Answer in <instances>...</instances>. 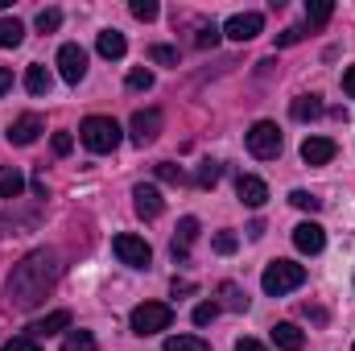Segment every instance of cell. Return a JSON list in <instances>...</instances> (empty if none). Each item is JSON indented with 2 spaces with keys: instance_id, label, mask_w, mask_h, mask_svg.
Here are the masks:
<instances>
[{
  "instance_id": "ac0fdd59",
  "label": "cell",
  "mask_w": 355,
  "mask_h": 351,
  "mask_svg": "<svg viewBox=\"0 0 355 351\" xmlns=\"http://www.w3.org/2000/svg\"><path fill=\"white\" fill-rule=\"evenodd\" d=\"M95 50H99L103 58H112V62H116V58H124L128 42H124V33H120V29H103V33L95 37Z\"/></svg>"
},
{
  "instance_id": "e575fe53",
  "label": "cell",
  "mask_w": 355,
  "mask_h": 351,
  "mask_svg": "<svg viewBox=\"0 0 355 351\" xmlns=\"http://www.w3.org/2000/svg\"><path fill=\"white\" fill-rule=\"evenodd\" d=\"M0 351H42V348H37L33 335H12V339H4V348Z\"/></svg>"
},
{
  "instance_id": "9c48e42d",
  "label": "cell",
  "mask_w": 355,
  "mask_h": 351,
  "mask_svg": "<svg viewBox=\"0 0 355 351\" xmlns=\"http://www.w3.org/2000/svg\"><path fill=\"white\" fill-rule=\"evenodd\" d=\"M261 29H265V17H261V12H236V17H227V25H223V33H227L232 42H252Z\"/></svg>"
},
{
  "instance_id": "ee69618b",
  "label": "cell",
  "mask_w": 355,
  "mask_h": 351,
  "mask_svg": "<svg viewBox=\"0 0 355 351\" xmlns=\"http://www.w3.org/2000/svg\"><path fill=\"white\" fill-rule=\"evenodd\" d=\"M8 87H12V71H4V67H0V95H4Z\"/></svg>"
},
{
  "instance_id": "277c9868",
  "label": "cell",
  "mask_w": 355,
  "mask_h": 351,
  "mask_svg": "<svg viewBox=\"0 0 355 351\" xmlns=\"http://www.w3.org/2000/svg\"><path fill=\"white\" fill-rule=\"evenodd\" d=\"M79 141L87 145L91 153H112L120 145V124L112 116H87L79 124Z\"/></svg>"
},
{
  "instance_id": "5b68a950",
  "label": "cell",
  "mask_w": 355,
  "mask_h": 351,
  "mask_svg": "<svg viewBox=\"0 0 355 351\" xmlns=\"http://www.w3.org/2000/svg\"><path fill=\"white\" fill-rule=\"evenodd\" d=\"M281 128L272 124V120H257L252 128H248V153L252 157H261V162H272L277 153H281Z\"/></svg>"
},
{
  "instance_id": "74e56055",
  "label": "cell",
  "mask_w": 355,
  "mask_h": 351,
  "mask_svg": "<svg viewBox=\"0 0 355 351\" xmlns=\"http://www.w3.org/2000/svg\"><path fill=\"white\" fill-rule=\"evenodd\" d=\"M157 178H162V182H182V166H174V162H157Z\"/></svg>"
},
{
  "instance_id": "603a6c76",
  "label": "cell",
  "mask_w": 355,
  "mask_h": 351,
  "mask_svg": "<svg viewBox=\"0 0 355 351\" xmlns=\"http://www.w3.org/2000/svg\"><path fill=\"white\" fill-rule=\"evenodd\" d=\"M21 42H25V25L17 17H0V46L4 50H17Z\"/></svg>"
},
{
  "instance_id": "3957f363",
  "label": "cell",
  "mask_w": 355,
  "mask_h": 351,
  "mask_svg": "<svg viewBox=\"0 0 355 351\" xmlns=\"http://www.w3.org/2000/svg\"><path fill=\"white\" fill-rule=\"evenodd\" d=\"M170 323H174V310H170L166 302H141V306H132V314H128V327H132V335H141V339H149V335H157V331H170Z\"/></svg>"
},
{
  "instance_id": "6da1fadb",
  "label": "cell",
  "mask_w": 355,
  "mask_h": 351,
  "mask_svg": "<svg viewBox=\"0 0 355 351\" xmlns=\"http://www.w3.org/2000/svg\"><path fill=\"white\" fill-rule=\"evenodd\" d=\"M54 285H58V261H54V252L37 248V252H29L25 261L8 273L4 293H8V306L33 310V306H42V302L50 298Z\"/></svg>"
},
{
  "instance_id": "4316f807",
  "label": "cell",
  "mask_w": 355,
  "mask_h": 351,
  "mask_svg": "<svg viewBox=\"0 0 355 351\" xmlns=\"http://www.w3.org/2000/svg\"><path fill=\"white\" fill-rule=\"evenodd\" d=\"M62 351H95V339H91L87 331H67Z\"/></svg>"
},
{
  "instance_id": "4dcf8cb0",
  "label": "cell",
  "mask_w": 355,
  "mask_h": 351,
  "mask_svg": "<svg viewBox=\"0 0 355 351\" xmlns=\"http://www.w3.org/2000/svg\"><path fill=\"white\" fill-rule=\"evenodd\" d=\"M289 203H293L297 211H318V207H322V198H318V194H310V190H293V194H289Z\"/></svg>"
},
{
  "instance_id": "d590c367",
  "label": "cell",
  "mask_w": 355,
  "mask_h": 351,
  "mask_svg": "<svg viewBox=\"0 0 355 351\" xmlns=\"http://www.w3.org/2000/svg\"><path fill=\"white\" fill-rule=\"evenodd\" d=\"M149 58H153V62H162V67H178V50H174V46H153V50H149Z\"/></svg>"
},
{
  "instance_id": "d6986e66",
  "label": "cell",
  "mask_w": 355,
  "mask_h": 351,
  "mask_svg": "<svg viewBox=\"0 0 355 351\" xmlns=\"http://www.w3.org/2000/svg\"><path fill=\"white\" fill-rule=\"evenodd\" d=\"M50 87H54V75H50V71H46L42 62H33V67L25 71V91L42 99V95H50Z\"/></svg>"
},
{
  "instance_id": "cb8c5ba5",
  "label": "cell",
  "mask_w": 355,
  "mask_h": 351,
  "mask_svg": "<svg viewBox=\"0 0 355 351\" xmlns=\"http://www.w3.org/2000/svg\"><path fill=\"white\" fill-rule=\"evenodd\" d=\"M331 12H335L331 0H306V21H310V29H322V25L331 21Z\"/></svg>"
},
{
  "instance_id": "2e32d148",
  "label": "cell",
  "mask_w": 355,
  "mask_h": 351,
  "mask_svg": "<svg viewBox=\"0 0 355 351\" xmlns=\"http://www.w3.org/2000/svg\"><path fill=\"white\" fill-rule=\"evenodd\" d=\"M67 327H71V310H54V314H46L42 323H33V327H29V335L42 343V339H50V335H62Z\"/></svg>"
},
{
  "instance_id": "60d3db41",
  "label": "cell",
  "mask_w": 355,
  "mask_h": 351,
  "mask_svg": "<svg viewBox=\"0 0 355 351\" xmlns=\"http://www.w3.org/2000/svg\"><path fill=\"white\" fill-rule=\"evenodd\" d=\"M343 91L355 99V67H347V71H343Z\"/></svg>"
},
{
  "instance_id": "83f0119b",
  "label": "cell",
  "mask_w": 355,
  "mask_h": 351,
  "mask_svg": "<svg viewBox=\"0 0 355 351\" xmlns=\"http://www.w3.org/2000/svg\"><path fill=\"white\" fill-rule=\"evenodd\" d=\"M190 318H194V327H211V323L219 318V302H198Z\"/></svg>"
},
{
  "instance_id": "f1b7e54d",
  "label": "cell",
  "mask_w": 355,
  "mask_h": 351,
  "mask_svg": "<svg viewBox=\"0 0 355 351\" xmlns=\"http://www.w3.org/2000/svg\"><path fill=\"white\" fill-rule=\"evenodd\" d=\"M219 37H223V29L211 21V25H202V29L194 33V46H198V50H207V46H219Z\"/></svg>"
},
{
  "instance_id": "9a60e30c",
  "label": "cell",
  "mask_w": 355,
  "mask_h": 351,
  "mask_svg": "<svg viewBox=\"0 0 355 351\" xmlns=\"http://www.w3.org/2000/svg\"><path fill=\"white\" fill-rule=\"evenodd\" d=\"M198 240V219L194 215H186V219H178V232H174V244H170V252H174V261H186L190 257V244Z\"/></svg>"
},
{
  "instance_id": "ab89813d",
  "label": "cell",
  "mask_w": 355,
  "mask_h": 351,
  "mask_svg": "<svg viewBox=\"0 0 355 351\" xmlns=\"http://www.w3.org/2000/svg\"><path fill=\"white\" fill-rule=\"evenodd\" d=\"M236 351H268L265 343H257V339H248V335H244V339H236Z\"/></svg>"
},
{
  "instance_id": "8992f818",
  "label": "cell",
  "mask_w": 355,
  "mask_h": 351,
  "mask_svg": "<svg viewBox=\"0 0 355 351\" xmlns=\"http://www.w3.org/2000/svg\"><path fill=\"white\" fill-rule=\"evenodd\" d=\"M112 252L120 257V264H128V268H149V261H153V248L141 236H132V232H120L112 240Z\"/></svg>"
},
{
  "instance_id": "7c38bea8",
  "label": "cell",
  "mask_w": 355,
  "mask_h": 351,
  "mask_svg": "<svg viewBox=\"0 0 355 351\" xmlns=\"http://www.w3.org/2000/svg\"><path fill=\"white\" fill-rule=\"evenodd\" d=\"M335 153H339V145L331 137H306L302 141V162L306 166H327V162H335Z\"/></svg>"
},
{
  "instance_id": "44dd1931",
  "label": "cell",
  "mask_w": 355,
  "mask_h": 351,
  "mask_svg": "<svg viewBox=\"0 0 355 351\" xmlns=\"http://www.w3.org/2000/svg\"><path fill=\"white\" fill-rule=\"evenodd\" d=\"M219 306L240 314V310H248V293H244L236 281H223V285H219Z\"/></svg>"
},
{
  "instance_id": "484cf974",
  "label": "cell",
  "mask_w": 355,
  "mask_h": 351,
  "mask_svg": "<svg viewBox=\"0 0 355 351\" xmlns=\"http://www.w3.org/2000/svg\"><path fill=\"white\" fill-rule=\"evenodd\" d=\"M219 178H223V166H219V162H202V166H198V174H194V182H198L202 190H215V182H219Z\"/></svg>"
},
{
  "instance_id": "30bf717a",
  "label": "cell",
  "mask_w": 355,
  "mask_h": 351,
  "mask_svg": "<svg viewBox=\"0 0 355 351\" xmlns=\"http://www.w3.org/2000/svg\"><path fill=\"white\" fill-rule=\"evenodd\" d=\"M132 207H137V215H141V219H157V215L166 211V198H162V190H157V186L141 182V186H132Z\"/></svg>"
},
{
  "instance_id": "7a4b0ae2",
  "label": "cell",
  "mask_w": 355,
  "mask_h": 351,
  "mask_svg": "<svg viewBox=\"0 0 355 351\" xmlns=\"http://www.w3.org/2000/svg\"><path fill=\"white\" fill-rule=\"evenodd\" d=\"M261 285H265L268 298H285V293H293V289H302V285H306V264H297V261H272V264H265Z\"/></svg>"
},
{
  "instance_id": "5bb4252c",
  "label": "cell",
  "mask_w": 355,
  "mask_h": 351,
  "mask_svg": "<svg viewBox=\"0 0 355 351\" xmlns=\"http://www.w3.org/2000/svg\"><path fill=\"white\" fill-rule=\"evenodd\" d=\"M236 194H240L244 207H265L268 203V186L257 174H240L236 178Z\"/></svg>"
},
{
  "instance_id": "ba28073f",
  "label": "cell",
  "mask_w": 355,
  "mask_h": 351,
  "mask_svg": "<svg viewBox=\"0 0 355 351\" xmlns=\"http://www.w3.org/2000/svg\"><path fill=\"white\" fill-rule=\"evenodd\" d=\"M128 132H132V145H153L157 141V132H162V112L157 108H145V112H132V120H128Z\"/></svg>"
},
{
  "instance_id": "52a82bcc",
  "label": "cell",
  "mask_w": 355,
  "mask_h": 351,
  "mask_svg": "<svg viewBox=\"0 0 355 351\" xmlns=\"http://www.w3.org/2000/svg\"><path fill=\"white\" fill-rule=\"evenodd\" d=\"M58 75H62L71 87H79V83L87 79V50L75 46V42H67V46L58 50Z\"/></svg>"
},
{
  "instance_id": "1f68e13d",
  "label": "cell",
  "mask_w": 355,
  "mask_h": 351,
  "mask_svg": "<svg viewBox=\"0 0 355 351\" xmlns=\"http://www.w3.org/2000/svg\"><path fill=\"white\" fill-rule=\"evenodd\" d=\"M211 244H215V252H219V257H232V252L240 248L236 232H215V240H211Z\"/></svg>"
},
{
  "instance_id": "d6a6232c",
  "label": "cell",
  "mask_w": 355,
  "mask_h": 351,
  "mask_svg": "<svg viewBox=\"0 0 355 351\" xmlns=\"http://www.w3.org/2000/svg\"><path fill=\"white\" fill-rule=\"evenodd\" d=\"M128 87H132V91H149V87H153V71L132 67V71H128Z\"/></svg>"
},
{
  "instance_id": "7402d4cb",
  "label": "cell",
  "mask_w": 355,
  "mask_h": 351,
  "mask_svg": "<svg viewBox=\"0 0 355 351\" xmlns=\"http://www.w3.org/2000/svg\"><path fill=\"white\" fill-rule=\"evenodd\" d=\"M25 190V178L17 166H0V198H21Z\"/></svg>"
},
{
  "instance_id": "e0dca14e",
  "label": "cell",
  "mask_w": 355,
  "mask_h": 351,
  "mask_svg": "<svg viewBox=\"0 0 355 351\" xmlns=\"http://www.w3.org/2000/svg\"><path fill=\"white\" fill-rule=\"evenodd\" d=\"M268 335H272V343H277L281 351H302L306 348V331H297L293 323H277Z\"/></svg>"
},
{
  "instance_id": "836d02e7",
  "label": "cell",
  "mask_w": 355,
  "mask_h": 351,
  "mask_svg": "<svg viewBox=\"0 0 355 351\" xmlns=\"http://www.w3.org/2000/svg\"><path fill=\"white\" fill-rule=\"evenodd\" d=\"M157 12H162L157 0H132V17L137 21H157Z\"/></svg>"
},
{
  "instance_id": "ffe728a7",
  "label": "cell",
  "mask_w": 355,
  "mask_h": 351,
  "mask_svg": "<svg viewBox=\"0 0 355 351\" xmlns=\"http://www.w3.org/2000/svg\"><path fill=\"white\" fill-rule=\"evenodd\" d=\"M289 116H293V120H318V116H322V99H318V95H297V99L289 103Z\"/></svg>"
},
{
  "instance_id": "d4e9b609",
  "label": "cell",
  "mask_w": 355,
  "mask_h": 351,
  "mask_svg": "<svg viewBox=\"0 0 355 351\" xmlns=\"http://www.w3.org/2000/svg\"><path fill=\"white\" fill-rule=\"evenodd\" d=\"M166 351H211V348H207V339H198V335H170V339H166Z\"/></svg>"
},
{
  "instance_id": "4fadbf2b",
  "label": "cell",
  "mask_w": 355,
  "mask_h": 351,
  "mask_svg": "<svg viewBox=\"0 0 355 351\" xmlns=\"http://www.w3.org/2000/svg\"><path fill=\"white\" fill-rule=\"evenodd\" d=\"M293 244L302 248V252H322L327 248V232H322V223H314V219H306V223H297L293 228Z\"/></svg>"
},
{
  "instance_id": "8fae6325",
  "label": "cell",
  "mask_w": 355,
  "mask_h": 351,
  "mask_svg": "<svg viewBox=\"0 0 355 351\" xmlns=\"http://www.w3.org/2000/svg\"><path fill=\"white\" fill-rule=\"evenodd\" d=\"M42 132H46V120H42L37 112H25L21 120H12V128H8V141H12V145H33Z\"/></svg>"
},
{
  "instance_id": "7bdbcfd3",
  "label": "cell",
  "mask_w": 355,
  "mask_h": 351,
  "mask_svg": "<svg viewBox=\"0 0 355 351\" xmlns=\"http://www.w3.org/2000/svg\"><path fill=\"white\" fill-rule=\"evenodd\" d=\"M170 289H174V298H178V293H194V281H178V277H174V285H170Z\"/></svg>"
},
{
  "instance_id": "f35d334b",
  "label": "cell",
  "mask_w": 355,
  "mask_h": 351,
  "mask_svg": "<svg viewBox=\"0 0 355 351\" xmlns=\"http://www.w3.org/2000/svg\"><path fill=\"white\" fill-rule=\"evenodd\" d=\"M50 145H54V153H58V157H67V153L75 149V137H71V132H54V141H50Z\"/></svg>"
},
{
  "instance_id": "8d00e7d4",
  "label": "cell",
  "mask_w": 355,
  "mask_h": 351,
  "mask_svg": "<svg viewBox=\"0 0 355 351\" xmlns=\"http://www.w3.org/2000/svg\"><path fill=\"white\" fill-rule=\"evenodd\" d=\"M302 37H306V29H302V25H289L285 33H277V50H285V46H297Z\"/></svg>"
},
{
  "instance_id": "b9f144b4",
  "label": "cell",
  "mask_w": 355,
  "mask_h": 351,
  "mask_svg": "<svg viewBox=\"0 0 355 351\" xmlns=\"http://www.w3.org/2000/svg\"><path fill=\"white\" fill-rule=\"evenodd\" d=\"M302 314L314 318V323H327V310H318V306H302Z\"/></svg>"
},
{
  "instance_id": "f546056e",
  "label": "cell",
  "mask_w": 355,
  "mask_h": 351,
  "mask_svg": "<svg viewBox=\"0 0 355 351\" xmlns=\"http://www.w3.org/2000/svg\"><path fill=\"white\" fill-rule=\"evenodd\" d=\"M58 25H62V8H42V12H37V29H42V33H54Z\"/></svg>"
}]
</instances>
